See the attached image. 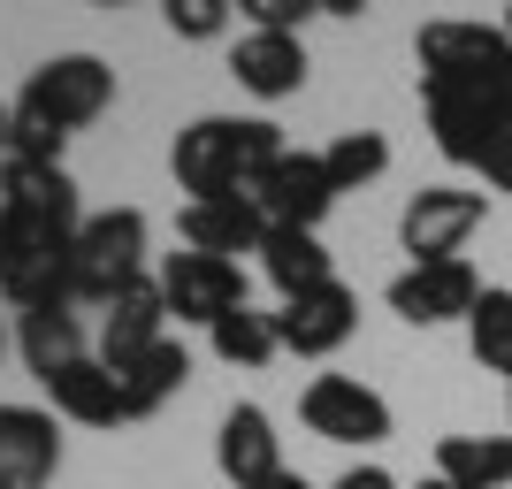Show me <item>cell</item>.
I'll list each match as a JSON object with an SVG mask.
<instances>
[{"instance_id": "cell-1", "label": "cell", "mask_w": 512, "mask_h": 489, "mask_svg": "<svg viewBox=\"0 0 512 489\" xmlns=\"http://www.w3.org/2000/svg\"><path fill=\"white\" fill-rule=\"evenodd\" d=\"M421 107L451 169H474L490 192H512V46L490 23L436 16L413 39Z\"/></svg>"}, {"instance_id": "cell-2", "label": "cell", "mask_w": 512, "mask_h": 489, "mask_svg": "<svg viewBox=\"0 0 512 489\" xmlns=\"http://www.w3.org/2000/svg\"><path fill=\"white\" fill-rule=\"evenodd\" d=\"M77 230H85V207L62 161H0V298L16 314L77 306L69 298Z\"/></svg>"}, {"instance_id": "cell-3", "label": "cell", "mask_w": 512, "mask_h": 489, "mask_svg": "<svg viewBox=\"0 0 512 489\" xmlns=\"http://www.w3.org/2000/svg\"><path fill=\"white\" fill-rule=\"evenodd\" d=\"M283 153L291 146H283V130L268 115H199L192 130H176L169 169L199 207V199H253Z\"/></svg>"}, {"instance_id": "cell-4", "label": "cell", "mask_w": 512, "mask_h": 489, "mask_svg": "<svg viewBox=\"0 0 512 489\" xmlns=\"http://www.w3.org/2000/svg\"><path fill=\"white\" fill-rule=\"evenodd\" d=\"M107 107H115V69H107L100 54H54V62H39L16 92V115L54 130V138L100 123Z\"/></svg>"}, {"instance_id": "cell-5", "label": "cell", "mask_w": 512, "mask_h": 489, "mask_svg": "<svg viewBox=\"0 0 512 489\" xmlns=\"http://www.w3.org/2000/svg\"><path fill=\"white\" fill-rule=\"evenodd\" d=\"M146 276V214L138 207H107L85 214V230L69 245V298L77 306H107L115 291Z\"/></svg>"}, {"instance_id": "cell-6", "label": "cell", "mask_w": 512, "mask_h": 489, "mask_svg": "<svg viewBox=\"0 0 512 489\" xmlns=\"http://www.w3.org/2000/svg\"><path fill=\"white\" fill-rule=\"evenodd\" d=\"M482 214H490L482 192L428 184V192H413L406 214H398V245L413 253V268H428V260H467V237L482 230Z\"/></svg>"}, {"instance_id": "cell-7", "label": "cell", "mask_w": 512, "mask_h": 489, "mask_svg": "<svg viewBox=\"0 0 512 489\" xmlns=\"http://www.w3.org/2000/svg\"><path fill=\"white\" fill-rule=\"evenodd\" d=\"M299 421L321 444H383L390 436V398L367 390L360 375H314L299 390Z\"/></svg>"}, {"instance_id": "cell-8", "label": "cell", "mask_w": 512, "mask_h": 489, "mask_svg": "<svg viewBox=\"0 0 512 489\" xmlns=\"http://www.w3.org/2000/svg\"><path fill=\"white\" fill-rule=\"evenodd\" d=\"M153 283L169 298V314L199 321V329H214L230 306H245V268H237V260H214V253H169L153 268Z\"/></svg>"}, {"instance_id": "cell-9", "label": "cell", "mask_w": 512, "mask_h": 489, "mask_svg": "<svg viewBox=\"0 0 512 489\" xmlns=\"http://www.w3.org/2000/svg\"><path fill=\"white\" fill-rule=\"evenodd\" d=\"M490 291V283L474 276L467 260H428V268H406V276H390V314L413 321V329H436V321H467L474 298Z\"/></svg>"}, {"instance_id": "cell-10", "label": "cell", "mask_w": 512, "mask_h": 489, "mask_svg": "<svg viewBox=\"0 0 512 489\" xmlns=\"http://www.w3.org/2000/svg\"><path fill=\"white\" fill-rule=\"evenodd\" d=\"M253 207L268 214V230H321V214L337 207V184H329V161L321 153H283L268 184L253 192Z\"/></svg>"}, {"instance_id": "cell-11", "label": "cell", "mask_w": 512, "mask_h": 489, "mask_svg": "<svg viewBox=\"0 0 512 489\" xmlns=\"http://www.w3.org/2000/svg\"><path fill=\"white\" fill-rule=\"evenodd\" d=\"M352 329H360V298L344 291V283H321V291H306V298H283V314H276V344L299 352V360L344 352Z\"/></svg>"}, {"instance_id": "cell-12", "label": "cell", "mask_w": 512, "mask_h": 489, "mask_svg": "<svg viewBox=\"0 0 512 489\" xmlns=\"http://www.w3.org/2000/svg\"><path fill=\"white\" fill-rule=\"evenodd\" d=\"M62 467V428L46 405H0V489H46Z\"/></svg>"}, {"instance_id": "cell-13", "label": "cell", "mask_w": 512, "mask_h": 489, "mask_svg": "<svg viewBox=\"0 0 512 489\" xmlns=\"http://www.w3.org/2000/svg\"><path fill=\"white\" fill-rule=\"evenodd\" d=\"M214 467H222V482H237V489H268L283 474L276 421H268L260 405H230L222 428H214Z\"/></svg>"}, {"instance_id": "cell-14", "label": "cell", "mask_w": 512, "mask_h": 489, "mask_svg": "<svg viewBox=\"0 0 512 489\" xmlns=\"http://www.w3.org/2000/svg\"><path fill=\"white\" fill-rule=\"evenodd\" d=\"M176 230H184V253H214V260H237V253H260L268 245V214L253 199H184L176 214Z\"/></svg>"}, {"instance_id": "cell-15", "label": "cell", "mask_w": 512, "mask_h": 489, "mask_svg": "<svg viewBox=\"0 0 512 489\" xmlns=\"http://www.w3.org/2000/svg\"><path fill=\"white\" fill-rule=\"evenodd\" d=\"M161 337H169V298H161V283H153V276H138L130 291H115L100 306V360L107 367L138 360V352L161 344Z\"/></svg>"}, {"instance_id": "cell-16", "label": "cell", "mask_w": 512, "mask_h": 489, "mask_svg": "<svg viewBox=\"0 0 512 489\" xmlns=\"http://www.w3.org/2000/svg\"><path fill=\"white\" fill-rule=\"evenodd\" d=\"M46 398H54V413L62 421H77V428H115V421H130V405H123V383H115V367L92 352V360H77V367H62V375H46Z\"/></svg>"}, {"instance_id": "cell-17", "label": "cell", "mask_w": 512, "mask_h": 489, "mask_svg": "<svg viewBox=\"0 0 512 489\" xmlns=\"http://www.w3.org/2000/svg\"><path fill=\"white\" fill-rule=\"evenodd\" d=\"M230 77L253 100H291L306 85V39H276V31H245L230 46Z\"/></svg>"}, {"instance_id": "cell-18", "label": "cell", "mask_w": 512, "mask_h": 489, "mask_svg": "<svg viewBox=\"0 0 512 489\" xmlns=\"http://www.w3.org/2000/svg\"><path fill=\"white\" fill-rule=\"evenodd\" d=\"M115 383H123L130 421H146V413H161V405H169L176 390L192 383V352H184V337H161V344H146L138 360H123V367H115Z\"/></svg>"}, {"instance_id": "cell-19", "label": "cell", "mask_w": 512, "mask_h": 489, "mask_svg": "<svg viewBox=\"0 0 512 489\" xmlns=\"http://www.w3.org/2000/svg\"><path fill=\"white\" fill-rule=\"evenodd\" d=\"M16 344H23V360H31V375H62V367L92 360V344H85V321H77V306H39V314H23L16 321Z\"/></svg>"}, {"instance_id": "cell-20", "label": "cell", "mask_w": 512, "mask_h": 489, "mask_svg": "<svg viewBox=\"0 0 512 489\" xmlns=\"http://www.w3.org/2000/svg\"><path fill=\"white\" fill-rule=\"evenodd\" d=\"M260 276L276 283L283 298H306L321 291L329 276V245H321V230H268V245H260Z\"/></svg>"}, {"instance_id": "cell-21", "label": "cell", "mask_w": 512, "mask_h": 489, "mask_svg": "<svg viewBox=\"0 0 512 489\" xmlns=\"http://www.w3.org/2000/svg\"><path fill=\"white\" fill-rule=\"evenodd\" d=\"M436 474L459 489H512V436H444Z\"/></svg>"}, {"instance_id": "cell-22", "label": "cell", "mask_w": 512, "mask_h": 489, "mask_svg": "<svg viewBox=\"0 0 512 489\" xmlns=\"http://www.w3.org/2000/svg\"><path fill=\"white\" fill-rule=\"evenodd\" d=\"M207 344H214L222 367H268L283 352L276 344V314H260V306H230V314L207 329Z\"/></svg>"}, {"instance_id": "cell-23", "label": "cell", "mask_w": 512, "mask_h": 489, "mask_svg": "<svg viewBox=\"0 0 512 489\" xmlns=\"http://www.w3.org/2000/svg\"><path fill=\"white\" fill-rule=\"evenodd\" d=\"M467 352L490 375H512V291H482L467 314Z\"/></svg>"}, {"instance_id": "cell-24", "label": "cell", "mask_w": 512, "mask_h": 489, "mask_svg": "<svg viewBox=\"0 0 512 489\" xmlns=\"http://www.w3.org/2000/svg\"><path fill=\"white\" fill-rule=\"evenodd\" d=\"M321 161H329V184H337V199H344V192H360V184H375V176L390 169V138L383 130H344Z\"/></svg>"}, {"instance_id": "cell-25", "label": "cell", "mask_w": 512, "mask_h": 489, "mask_svg": "<svg viewBox=\"0 0 512 489\" xmlns=\"http://www.w3.org/2000/svg\"><path fill=\"white\" fill-rule=\"evenodd\" d=\"M314 8L321 0H237V16L253 23V31H276V39H299Z\"/></svg>"}, {"instance_id": "cell-26", "label": "cell", "mask_w": 512, "mask_h": 489, "mask_svg": "<svg viewBox=\"0 0 512 489\" xmlns=\"http://www.w3.org/2000/svg\"><path fill=\"white\" fill-rule=\"evenodd\" d=\"M169 31L176 39H222L230 31V0H169Z\"/></svg>"}, {"instance_id": "cell-27", "label": "cell", "mask_w": 512, "mask_h": 489, "mask_svg": "<svg viewBox=\"0 0 512 489\" xmlns=\"http://www.w3.org/2000/svg\"><path fill=\"white\" fill-rule=\"evenodd\" d=\"M329 489H398V474H383V467H344Z\"/></svg>"}, {"instance_id": "cell-28", "label": "cell", "mask_w": 512, "mask_h": 489, "mask_svg": "<svg viewBox=\"0 0 512 489\" xmlns=\"http://www.w3.org/2000/svg\"><path fill=\"white\" fill-rule=\"evenodd\" d=\"M268 489H314V482H306V474H291V467H283V474H276V482H268Z\"/></svg>"}, {"instance_id": "cell-29", "label": "cell", "mask_w": 512, "mask_h": 489, "mask_svg": "<svg viewBox=\"0 0 512 489\" xmlns=\"http://www.w3.org/2000/svg\"><path fill=\"white\" fill-rule=\"evenodd\" d=\"M8 123H16V107L0 100V161H8Z\"/></svg>"}, {"instance_id": "cell-30", "label": "cell", "mask_w": 512, "mask_h": 489, "mask_svg": "<svg viewBox=\"0 0 512 489\" xmlns=\"http://www.w3.org/2000/svg\"><path fill=\"white\" fill-rule=\"evenodd\" d=\"M421 489H459V482H444V474H428V482H421Z\"/></svg>"}, {"instance_id": "cell-31", "label": "cell", "mask_w": 512, "mask_h": 489, "mask_svg": "<svg viewBox=\"0 0 512 489\" xmlns=\"http://www.w3.org/2000/svg\"><path fill=\"white\" fill-rule=\"evenodd\" d=\"M497 31H505V46H512V8H505V23H497Z\"/></svg>"}, {"instance_id": "cell-32", "label": "cell", "mask_w": 512, "mask_h": 489, "mask_svg": "<svg viewBox=\"0 0 512 489\" xmlns=\"http://www.w3.org/2000/svg\"><path fill=\"white\" fill-rule=\"evenodd\" d=\"M0 352H8V329H0Z\"/></svg>"}, {"instance_id": "cell-33", "label": "cell", "mask_w": 512, "mask_h": 489, "mask_svg": "<svg viewBox=\"0 0 512 489\" xmlns=\"http://www.w3.org/2000/svg\"><path fill=\"white\" fill-rule=\"evenodd\" d=\"M505 413H512V398H505Z\"/></svg>"}]
</instances>
